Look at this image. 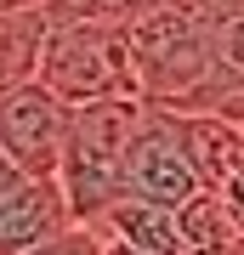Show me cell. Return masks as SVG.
Masks as SVG:
<instances>
[{
    "label": "cell",
    "mask_w": 244,
    "mask_h": 255,
    "mask_svg": "<svg viewBox=\"0 0 244 255\" xmlns=\"http://www.w3.org/2000/svg\"><path fill=\"white\" fill-rule=\"evenodd\" d=\"M28 255H102V233L74 221V227H63L51 244H40V250H28Z\"/></svg>",
    "instance_id": "9"
},
{
    "label": "cell",
    "mask_w": 244,
    "mask_h": 255,
    "mask_svg": "<svg viewBox=\"0 0 244 255\" xmlns=\"http://www.w3.org/2000/svg\"><path fill=\"white\" fill-rule=\"evenodd\" d=\"M63 227H74V216L57 176H17L0 193V255H28L51 244Z\"/></svg>",
    "instance_id": "5"
},
{
    "label": "cell",
    "mask_w": 244,
    "mask_h": 255,
    "mask_svg": "<svg viewBox=\"0 0 244 255\" xmlns=\"http://www.w3.org/2000/svg\"><path fill=\"white\" fill-rule=\"evenodd\" d=\"M40 40H45V17L40 11H0V91L34 80Z\"/></svg>",
    "instance_id": "8"
},
{
    "label": "cell",
    "mask_w": 244,
    "mask_h": 255,
    "mask_svg": "<svg viewBox=\"0 0 244 255\" xmlns=\"http://www.w3.org/2000/svg\"><path fill=\"white\" fill-rule=\"evenodd\" d=\"M171 216H176L182 255H244V227L227 216V204L216 193H193V199L176 204Z\"/></svg>",
    "instance_id": "7"
},
{
    "label": "cell",
    "mask_w": 244,
    "mask_h": 255,
    "mask_svg": "<svg viewBox=\"0 0 244 255\" xmlns=\"http://www.w3.org/2000/svg\"><path fill=\"white\" fill-rule=\"evenodd\" d=\"M11 182H17V170H11V164H6V153H0V193H6Z\"/></svg>",
    "instance_id": "12"
},
{
    "label": "cell",
    "mask_w": 244,
    "mask_h": 255,
    "mask_svg": "<svg viewBox=\"0 0 244 255\" xmlns=\"http://www.w3.org/2000/svg\"><path fill=\"white\" fill-rule=\"evenodd\" d=\"M102 238H119L131 244L136 255H182V238H176V216L159 204H142V199H114L91 221Z\"/></svg>",
    "instance_id": "6"
},
{
    "label": "cell",
    "mask_w": 244,
    "mask_h": 255,
    "mask_svg": "<svg viewBox=\"0 0 244 255\" xmlns=\"http://www.w3.org/2000/svg\"><path fill=\"white\" fill-rule=\"evenodd\" d=\"M216 199L227 204V216H233V221H239V227H244V159L233 164V176H227V182L216 187Z\"/></svg>",
    "instance_id": "10"
},
{
    "label": "cell",
    "mask_w": 244,
    "mask_h": 255,
    "mask_svg": "<svg viewBox=\"0 0 244 255\" xmlns=\"http://www.w3.org/2000/svg\"><path fill=\"white\" fill-rule=\"evenodd\" d=\"M142 102H85L68 108V142H63V164H57V187L68 199V216L91 227L114 199H119V153L136 125Z\"/></svg>",
    "instance_id": "2"
},
{
    "label": "cell",
    "mask_w": 244,
    "mask_h": 255,
    "mask_svg": "<svg viewBox=\"0 0 244 255\" xmlns=\"http://www.w3.org/2000/svg\"><path fill=\"white\" fill-rule=\"evenodd\" d=\"M68 142V108L40 80L0 91V153L17 176H57Z\"/></svg>",
    "instance_id": "4"
},
{
    "label": "cell",
    "mask_w": 244,
    "mask_h": 255,
    "mask_svg": "<svg viewBox=\"0 0 244 255\" xmlns=\"http://www.w3.org/2000/svg\"><path fill=\"white\" fill-rule=\"evenodd\" d=\"M45 0H0V11H40Z\"/></svg>",
    "instance_id": "11"
},
{
    "label": "cell",
    "mask_w": 244,
    "mask_h": 255,
    "mask_svg": "<svg viewBox=\"0 0 244 255\" xmlns=\"http://www.w3.org/2000/svg\"><path fill=\"white\" fill-rule=\"evenodd\" d=\"M193 193H199V182H193L188 159H182L171 108H148L142 102L131 136H125V153H119V199H142V204L176 210Z\"/></svg>",
    "instance_id": "3"
},
{
    "label": "cell",
    "mask_w": 244,
    "mask_h": 255,
    "mask_svg": "<svg viewBox=\"0 0 244 255\" xmlns=\"http://www.w3.org/2000/svg\"><path fill=\"white\" fill-rule=\"evenodd\" d=\"M34 80L51 91L63 108L85 102H142L136 91V68L125 46V23L114 17H85V23H45Z\"/></svg>",
    "instance_id": "1"
}]
</instances>
